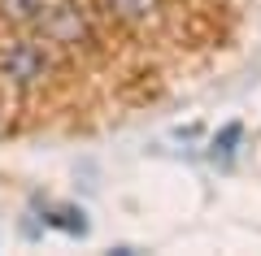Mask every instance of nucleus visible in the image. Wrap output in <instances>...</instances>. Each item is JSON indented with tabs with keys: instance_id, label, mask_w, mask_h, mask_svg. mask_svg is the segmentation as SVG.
<instances>
[{
	"instance_id": "obj_1",
	"label": "nucleus",
	"mask_w": 261,
	"mask_h": 256,
	"mask_svg": "<svg viewBox=\"0 0 261 256\" xmlns=\"http://www.w3.org/2000/svg\"><path fill=\"white\" fill-rule=\"evenodd\" d=\"M44 74H48V56L31 39L0 44V78L9 87H35V82H44Z\"/></svg>"
},
{
	"instance_id": "obj_2",
	"label": "nucleus",
	"mask_w": 261,
	"mask_h": 256,
	"mask_svg": "<svg viewBox=\"0 0 261 256\" xmlns=\"http://www.w3.org/2000/svg\"><path fill=\"white\" fill-rule=\"evenodd\" d=\"M39 35L48 39V44H61V48H79V44H92V26H87V13L79 9V5H70V0H61V5H48V13L39 18Z\"/></svg>"
},
{
	"instance_id": "obj_3",
	"label": "nucleus",
	"mask_w": 261,
	"mask_h": 256,
	"mask_svg": "<svg viewBox=\"0 0 261 256\" xmlns=\"http://www.w3.org/2000/svg\"><path fill=\"white\" fill-rule=\"evenodd\" d=\"M100 9L109 13L113 22L130 31H144V26H157L161 13H166V0H100Z\"/></svg>"
},
{
	"instance_id": "obj_4",
	"label": "nucleus",
	"mask_w": 261,
	"mask_h": 256,
	"mask_svg": "<svg viewBox=\"0 0 261 256\" xmlns=\"http://www.w3.org/2000/svg\"><path fill=\"white\" fill-rule=\"evenodd\" d=\"M44 13H48V0H0V18L13 26H39Z\"/></svg>"
},
{
	"instance_id": "obj_5",
	"label": "nucleus",
	"mask_w": 261,
	"mask_h": 256,
	"mask_svg": "<svg viewBox=\"0 0 261 256\" xmlns=\"http://www.w3.org/2000/svg\"><path fill=\"white\" fill-rule=\"evenodd\" d=\"M53 226H61V230H70V235H87V221H83V209H57L53 217Z\"/></svg>"
},
{
	"instance_id": "obj_6",
	"label": "nucleus",
	"mask_w": 261,
	"mask_h": 256,
	"mask_svg": "<svg viewBox=\"0 0 261 256\" xmlns=\"http://www.w3.org/2000/svg\"><path fill=\"white\" fill-rule=\"evenodd\" d=\"M235 139H240V122H231V126L222 130V139H214V156H231L235 152Z\"/></svg>"
}]
</instances>
